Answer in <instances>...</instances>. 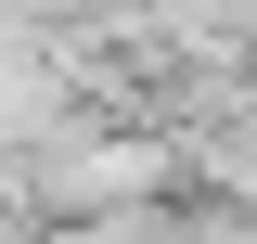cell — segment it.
Listing matches in <instances>:
<instances>
[{
  "label": "cell",
  "instance_id": "6da1fadb",
  "mask_svg": "<svg viewBox=\"0 0 257 244\" xmlns=\"http://www.w3.org/2000/svg\"><path fill=\"white\" fill-rule=\"evenodd\" d=\"M167 244H257V206H219V218H180Z\"/></svg>",
  "mask_w": 257,
  "mask_h": 244
}]
</instances>
